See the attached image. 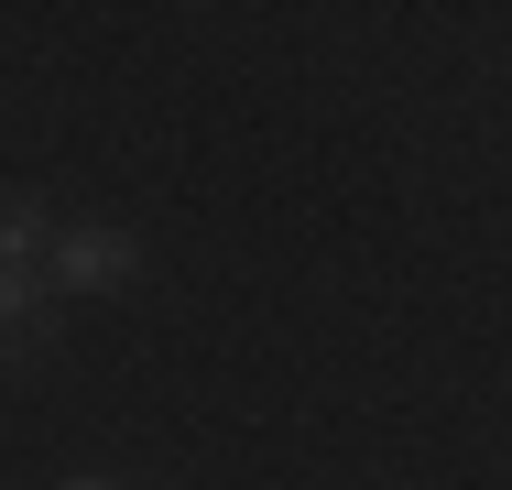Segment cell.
I'll list each match as a JSON object with an SVG mask.
<instances>
[{
    "mask_svg": "<svg viewBox=\"0 0 512 490\" xmlns=\"http://www.w3.org/2000/svg\"><path fill=\"white\" fill-rule=\"evenodd\" d=\"M55 262V218H44V196H0V273H44Z\"/></svg>",
    "mask_w": 512,
    "mask_h": 490,
    "instance_id": "3957f363",
    "label": "cell"
},
{
    "mask_svg": "<svg viewBox=\"0 0 512 490\" xmlns=\"http://www.w3.org/2000/svg\"><path fill=\"white\" fill-rule=\"evenodd\" d=\"M66 490H109V480H66Z\"/></svg>",
    "mask_w": 512,
    "mask_h": 490,
    "instance_id": "277c9868",
    "label": "cell"
},
{
    "mask_svg": "<svg viewBox=\"0 0 512 490\" xmlns=\"http://www.w3.org/2000/svg\"><path fill=\"white\" fill-rule=\"evenodd\" d=\"M131 273H142V240H131V229H55V262H44V284L120 294Z\"/></svg>",
    "mask_w": 512,
    "mask_h": 490,
    "instance_id": "6da1fadb",
    "label": "cell"
},
{
    "mask_svg": "<svg viewBox=\"0 0 512 490\" xmlns=\"http://www.w3.org/2000/svg\"><path fill=\"white\" fill-rule=\"evenodd\" d=\"M44 338H55V316H44V273H0V371L44 360Z\"/></svg>",
    "mask_w": 512,
    "mask_h": 490,
    "instance_id": "7a4b0ae2",
    "label": "cell"
}]
</instances>
